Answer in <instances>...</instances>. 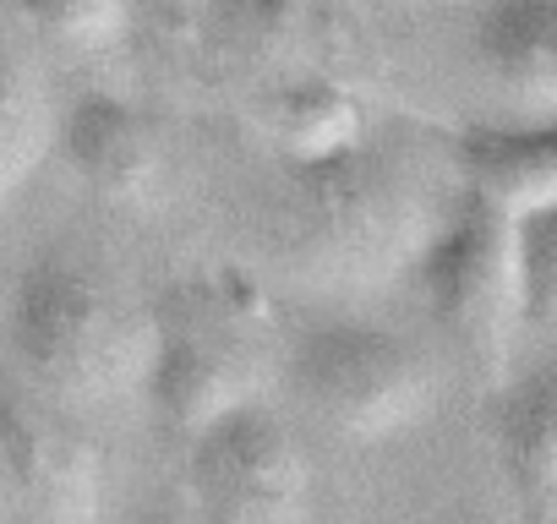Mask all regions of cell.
<instances>
[{
	"instance_id": "obj_4",
	"label": "cell",
	"mask_w": 557,
	"mask_h": 524,
	"mask_svg": "<svg viewBox=\"0 0 557 524\" xmlns=\"http://www.w3.org/2000/svg\"><path fill=\"white\" fill-rule=\"evenodd\" d=\"M410 279L432 312V323L475 361L481 377L503 383L513 334L524 323L519 257H513V213L486 191L459 186L410 262Z\"/></svg>"
},
{
	"instance_id": "obj_13",
	"label": "cell",
	"mask_w": 557,
	"mask_h": 524,
	"mask_svg": "<svg viewBox=\"0 0 557 524\" xmlns=\"http://www.w3.org/2000/svg\"><path fill=\"white\" fill-rule=\"evenodd\" d=\"M55 110L45 83L34 77L28 55L0 34V202H7L34 170L39 159L55 148Z\"/></svg>"
},
{
	"instance_id": "obj_8",
	"label": "cell",
	"mask_w": 557,
	"mask_h": 524,
	"mask_svg": "<svg viewBox=\"0 0 557 524\" xmlns=\"http://www.w3.org/2000/svg\"><path fill=\"white\" fill-rule=\"evenodd\" d=\"M470 50L513 115H557V0H475Z\"/></svg>"
},
{
	"instance_id": "obj_1",
	"label": "cell",
	"mask_w": 557,
	"mask_h": 524,
	"mask_svg": "<svg viewBox=\"0 0 557 524\" xmlns=\"http://www.w3.org/2000/svg\"><path fill=\"white\" fill-rule=\"evenodd\" d=\"M448 202L426 175L377 142H356L318 164H290V186L273 213L278 262L323 290H377L410 274L416 251Z\"/></svg>"
},
{
	"instance_id": "obj_17",
	"label": "cell",
	"mask_w": 557,
	"mask_h": 524,
	"mask_svg": "<svg viewBox=\"0 0 557 524\" xmlns=\"http://www.w3.org/2000/svg\"><path fill=\"white\" fill-rule=\"evenodd\" d=\"M246 7H285V0H246Z\"/></svg>"
},
{
	"instance_id": "obj_10",
	"label": "cell",
	"mask_w": 557,
	"mask_h": 524,
	"mask_svg": "<svg viewBox=\"0 0 557 524\" xmlns=\"http://www.w3.org/2000/svg\"><path fill=\"white\" fill-rule=\"evenodd\" d=\"M454 175L470 191H486L508 213L557 197V115L481 121L454 137Z\"/></svg>"
},
{
	"instance_id": "obj_16",
	"label": "cell",
	"mask_w": 557,
	"mask_h": 524,
	"mask_svg": "<svg viewBox=\"0 0 557 524\" xmlns=\"http://www.w3.org/2000/svg\"><path fill=\"white\" fill-rule=\"evenodd\" d=\"M132 524H186V519H175V513H143V519H132Z\"/></svg>"
},
{
	"instance_id": "obj_12",
	"label": "cell",
	"mask_w": 557,
	"mask_h": 524,
	"mask_svg": "<svg viewBox=\"0 0 557 524\" xmlns=\"http://www.w3.org/2000/svg\"><path fill=\"white\" fill-rule=\"evenodd\" d=\"M268 132L290 164H318L367 137V110L356 93L323 77H301L268 99Z\"/></svg>"
},
{
	"instance_id": "obj_9",
	"label": "cell",
	"mask_w": 557,
	"mask_h": 524,
	"mask_svg": "<svg viewBox=\"0 0 557 524\" xmlns=\"http://www.w3.org/2000/svg\"><path fill=\"white\" fill-rule=\"evenodd\" d=\"M492 437L519 524H557V355L503 383Z\"/></svg>"
},
{
	"instance_id": "obj_6",
	"label": "cell",
	"mask_w": 557,
	"mask_h": 524,
	"mask_svg": "<svg viewBox=\"0 0 557 524\" xmlns=\"http://www.w3.org/2000/svg\"><path fill=\"white\" fill-rule=\"evenodd\" d=\"M186 475L202 524H307L312 513V464L262 399L186 432Z\"/></svg>"
},
{
	"instance_id": "obj_7",
	"label": "cell",
	"mask_w": 557,
	"mask_h": 524,
	"mask_svg": "<svg viewBox=\"0 0 557 524\" xmlns=\"http://www.w3.org/2000/svg\"><path fill=\"white\" fill-rule=\"evenodd\" d=\"M0 486L28 524H99L104 453L77 410L55 404L23 377L0 372Z\"/></svg>"
},
{
	"instance_id": "obj_5",
	"label": "cell",
	"mask_w": 557,
	"mask_h": 524,
	"mask_svg": "<svg viewBox=\"0 0 557 524\" xmlns=\"http://www.w3.org/2000/svg\"><path fill=\"white\" fill-rule=\"evenodd\" d=\"M285 377L301 404L345 442H383L416 426L437 399V372L421 345L383 323L334 317L285 350Z\"/></svg>"
},
{
	"instance_id": "obj_2",
	"label": "cell",
	"mask_w": 557,
	"mask_h": 524,
	"mask_svg": "<svg viewBox=\"0 0 557 524\" xmlns=\"http://www.w3.org/2000/svg\"><path fill=\"white\" fill-rule=\"evenodd\" d=\"M7 339L23 383L66 410H104L148 383L153 307H137L94 262L45 251L12 290Z\"/></svg>"
},
{
	"instance_id": "obj_15",
	"label": "cell",
	"mask_w": 557,
	"mask_h": 524,
	"mask_svg": "<svg viewBox=\"0 0 557 524\" xmlns=\"http://www.w3.org/2000/svg\"><path fill=\"white\" fill-rule=\"evenodd\" d=\"M7 7L45 39L66 50H104L126 28V0H7Z\"/></svg>"
},
{
	"instance_id": "obj_14",
	"label": "cell",
	"mask_w": 557,
	"mask_h": 524,
	"mask_svg": "<svg viewBox=\"0 0 557 524\" xmlns=\"http://www.w3.org/2000/svg\"><path fill=\"white\" fill-rule=\"evenodd\" d=\"M513 257H519L524 323L557 328V197L513 213Z\"/></svg>"
},
{
	"instance_id": "obj_11",
	"label": "cell",
	"mask_w": 557,
	"mask_h": 524,
	"mask_svg": "<svg viewBox=\"0 0 557 524\" xmlns=\"http://www.w3.org/2000/svg\"><path fill=\"white\" fill-rule=\"evenodd\" d=\"M55 142L66 153V164L99 191V197H143L153 186V170H159V142H153V126L148 115L121 99V93H83L61 126H55Z\"/></svg>"
},
{
	"instance_id": "obj_3",
	"label": "cell",
	"mask_w": 557,
	"mask_h": 524,
	"mask_svg": "<svg viewBox=\"0 0 557 524\" xmlns=\"http://www.w3.org/2000/svg\"><path fill=\"white\" fill-rule=\"evenodd\" d=\"M278 355L285 345L246 274H191L153 301V361L143 394L170 432H197L219 410L262 399Z\"/></svg>"
}]
</instances>
